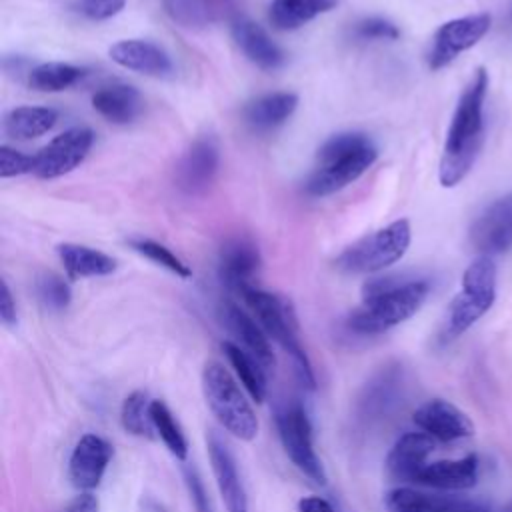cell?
Masks as SVG:
<instances>
[{
    "mask_svg": "<svg viewBox=\"0 0 512 512\" xmlns=\"http://www.w3.org/2000/svg\"><path fill=\"white\" fill-rule=\"evenodd\" d=\"M388 512H468L466 498L432 496L414 488H394L384 496Z\"/></svg>",
    "mask_w": 512,
    "mask_h": 512,
    "instance_id": "obj_26",
    "label": "cell"
},
{
    "mask_svg": "<svg viewBox=\"0 0 512 512\" xmlns=\"http://www.w3.org/2000/svg\"><path fill=\"white\" fill-rule=\"evenodd\" d=\"M486 90L488 72L480 66L466 84L446 134L444 152L438 168V180L444 188L460 184L476 162V156L484 142Z\"/></svg>",
    "mask_w": 512,
    "mask_h": 512,
    "instance_id": "obj_1",
    "label": "cell"
},
{
    "mask_svg": "<svg viewBox=\"0 0 512 512\" xmlns=\"http://www.w3.org/2000/svg\"><path fill=\"white\" fill-rule=\"evenodd\" d=\"M142 96L130 84H112L94 92V110L114 124H128L142 112Z\"/></svg>",
    "mask_w": 512,
    "mask_h": 512,
    "instance_id": "obj_24",
    "label": "cell"
},
{
    "mask_svg": "<svg viewBox=\"0 0 512 512\" xmlns=\"http://www.w3.org/2000/svg\"><path fill=\"white\" fill-rule=\"evenodd\" d=\"M394 384L396 380H392V374L386 372L380 376L378 382L370 384L366 388V398L362 400L364 404V414H380L382 410H386V406L392 402L390 398L394 396Z\"/></svg>",
    "mask_w": 512,
    "mask_h": 512,
    "instance_id": "obj_35",
    "label": "cell"
},
{
    "mask_svg": "<svg viewBox=\"0 0 512 512\" xmlns=\"http://www.w3.org/2000/svg\"><path fill=\"white\" fill-rule=\"evenodd\" d=\"M150 402L148 396L142 390L132 392L130 396H126V400L122 402V410H120V420L126 432L134 434V436H150L154 426H152V418H150Z\"/></svg>",
    "mask_w": 512,
    "mask_h": 512,
    "instance_id": "obj_32",
    "label": "cell"
},
{
    "mask_svg": "<svg viewBox=\"0 0 512 512\" xmlns=\"http://www.w3.org/2000/svg\"><path fill=\"white\" fill-rule=\"evenodd\" d=\"M126 0H76L74 10L88 20H108L122 12Z\"/></svg>",
    "mask_w": 512,
    "mask_h": 512,
    "instance_id": "obj_38",
    "label": "cell"
},
{
    "mask_svg": "<svg viewBox=\"0 0 512 512\" xmlns=\"http://www.w3.org/2000/svg\"><path fill=\"white\" fill-rule=\"evenodd\" d=\"M496 300V264L492 256H478L462 274V290L448 306L446 338H456L480 320Z\"/></svg>",
    "mask_w": 512,
    "mask_h": 512,
    "instance_id": "obj_7",
    "label": "cell"
},
{
    "mask_svg": "<svg viewBox=\"0 0 512 512\" xmlns=\"http://www.w3.org/2000/svg\"><path fill=\"white\" fill-rule=\"evenodd\" d=\"M510 20H512V8H510Z\"/></svg>",
    "mask_w": 512,
    "mask_h": 512,
    "instance_id": "obj_43",
    "label": "cell"
},
{
    "mask_svg": "<svg viewBox=\"0 0 512 512\" xmlns=\"http://www.w3.org/2000/svg\"><path fill=\"white\" fill-rule=\"evenodd\" d=\"M338 0H272L268 18L276 30H298L316 16L336 8Z\"/></svg>",
    "mask_w": 512,
    "mask_h": 512,
    "instance_id": "obj_28",
    "label": "cell"
},
{
    "mask_svg": "<svg viewBox=\"0 0 512 512\" xmlns=\"http://www.w3.org/2000/svg\"><path fill=\"white\" fill-rule=\"evenodd\" d=\"M222 350H224L230 366L234 368L238 380L242 382L244 390L250 394V398L254 402L260 404L266 398V370H264V366L236 342H230V340L222 342Z\"/></svg>",
    "mask_w": 512,
    "mask_h": 512,
    "instance_id": "obj_29",
    "label": "cell"
},
{
    "mask_svg": "<svg viewBox=\"0 0 512 512\" xmlns=\"http://www.w3.org/2000/svg\"><path fill=\"white\" fill-rule=\"evenodd\" d=\"M276 426L278 436L282 442L284 452L292 460V464L308 476L312 482L324 486L326 484V472L324 466L314 450V438H312V422L300 402L286 404L276 414Z\"/></svg>",
    "mask_w": 512,
    "mask_h": 512,
    "instance_id": "obj_8",
    "label": "cell"
},
{
    "mask_svg": "<svg viewBox=\"0 0 512 512\" xmlns=\"http://www.w3.org/2000/svg\"><path fill=\"white\" fill-rule=\"evenodd\" d=\"M490 24L492 18L486 12L444 22L434 34L432 48L428 52V66L432 70L448 66L460 52L476 46L490 30Z\"/></svg>",
    "mask_w": 512,
    "mask_h": 512,
    "instance_id": "obj_10",
    "label": "cell"
},
{
    "mask_svg": "<svg viewBox=\"0 0 512 512\" xmlns=\"http://www.w3.org/2000/svg\"><path fill=\"white\" fill-rule=\"evenodd\" d=\"M58 112L48 106H18L6 112L2 130L6 136L16 140H30L46 134L54 128Z\"/></svg>",
    "mask_w": 512,
    "mask_h": 512,
    "instance_id": "obj_27",
    "label": "cell"
},
{
    "mask_svg": "<svg viewBox=\"0 0 512 512\" xmlns=\"http://www.w3.org/2000/svg\"><path fill=\"white\" fill-rule=\"evenodd\" d=\"M202 392L210 412L226 432L244 442L256 438L258 418L238 382L222 364L208 362L204 366Z\"/></svg>",
    "mask_w": 512,
    "mask_h": 512,
    "instance_id": "obj_5",
    "label": "cell"
},
{
    "mask_svg": "<svg viewBox=\"0 0 512 512\" xmlns=\"http://www.w3.org/2000/svg\"><path fill=\"white\" fill-rule=\"evenodd\" d=\"M112 454L114 450L108 440L96 434H84L74 446L68 462V478L72 486L82 492L94 490L100 484Z\"/></svg>",
    "mask_w": 512,
    "mask_h": 512,
    "instance_id": "obj_12",
    "label": "cell"
},
{
    "mask_svg": "<svg viewBox=\"0 0 512 512\" xmlns=\"http://www.w3.org/2000/svg\"><path fill=\"white\" fill-rule=\"evenodd\" d=\"M410 240V222L400 218L350 244L334 264L346 274H374L396 264L406 254Z\"/></svg>",
    "mask_w": 512,
    "mask_h": 512,
    "instance_id": "obj_6",
    "label": "cell"
},
{
    "mask_svg": "<svg viewBox=\"0 0 512 512\" xmlns=\"http://www.w3.org/2000/svg\"><path fill=\"white\" fill-rule=\"evenodd\" d=\"M220 320L228 328V332L238 340V344L264 366V370L274 368L276 358L270 346V338L256 322V318H252L234 302L226 300L220 304Z\"/></svg>",
    "mask_w": 512,
    "mask_h": 512,
    "instance_id": "obj_16",
    "label": "cell"
},
{
    "mask_svg": "<svg viewBox=\"0 0 512 512\" xmlns=\"http://www.w3.org/2000/svg\"><path fill=\"white\" fill-rule=\"evenodd\" d=\"M414 424L440 442H454L474 434L472 420L452 402L434 398L424 402L412 416Z\"/></svg>",
    "mask_w": 512,
    "mask_h": 512,
    "instance_id": "obj_13",
    "label": "cell"
},
{
    "mask_svg": "<svg viewBox=\"0 0 512 512\" xmlns=\"http://www.w3.org/2000/svg\"><path fill=\"white\" fill-rule=\"evenodd\" d=\"M298 96L294 92H270L250 100L244 106V120L256 132H266L282 126L296 110Z\"/></svg>",
    "mask_w": 512,
    "mask_h": 512,
    "instance_id": "obj_23",
    "label": "cell"
},
{
    "mask_svg": "<svg viewBox=\"0 0 512 512\" xmlns=\"http://www.w3.org/2000/svg\"><path fill=\"white\" fill-rule=\"evenodd\" d=\"M86 74L84 68L66 62H44L30 70L28 84L38 92H60L74 86Z\"/></svg>",
    "mask_w": 512,
    "mask_h": 512,
    "instance_id": "obj_30",
    "label": "cell"
},
{
    "mask_svg": "<svg viewBox=\"0 0 512 512\" xmlns=\"http://www.w3.org/2000/svg\"><path fill=\"white\" fill-rule=\"evenodd\" d=\"M64 512H100V504H98V498L94 494L82 492V494L74 496L68 502Z\"/></svg>",
    "mask_w": 512,
    "mask_h": 512,
    "instance_id": "obj_41",
    "label": "cell"
},
{
    "mask_svg": "<svg viewBox=\"0 0 512 512\" xmlns=\"http://www.w3.org/2000/svg\"><path fill=\"white\" fill-rule=\"evenodd\" d=\"M378 158V150L364 132L330 136L316 152V164L304 192L314 198L330 196L356 182Z\"/></svg>",
    "mask_w": 512,
    "mask_h": 512,
    "instance_id": "obj_3",
    "label": "cell"
},
{
    "mask_svg": "<svg viewBox=\"0 0 512 512\" xmlns=\"http://www.w3.org/2000/svg\"><path fill=\"white\" fill-rule=\"evenodd\" d=\"M230 32L244 56L262 70H276L284 64L282 48L268 36V32L246 16H236L230 22Z\"/></svg>",
    "mask_w": 512,
    "mask_h": 512,
    "instance_id": "obj_19",
    "label": "cell"
},
{
    "mask_svg": "<svg viewBox=\"0 0 512 512\" xmlns=\"http://www.w3.org/2000/svg\"><path fill=\"white\" fill-rule=\"evenodd\" d=\"M164 12L184 28H206L234 20L238 0H160Z\"/></svg>",
    "mask_w": 512,
    "mask_h": 512,
    "instance_id": "obj_21",
    "label": "cell"
},
{
    "mask_svg": "<svg viewBox=\"0 0 512 512\" xmlns=\"http://www.w3.org/2000/svg\"><path fill=\"white\" fill-rule=\"evenodd\" d=\"M182 474H184V484H186V490L190 494V502H192L194 510L196 512H214L212 504H210V498H208V492H206L196 468L184 466Z\"/></svg>",
    "mask_w": 512,
    "mask_h": 512,
    "instance_id": "obj_39",
    "label": "cell"
},
{
    "mask_svg": "<svg viewBox=\"0 0 512 512\" xmlns=\"http://www.w3.org/2000/svg\"><path fill=\"white\" fill-rule=\"evenodd\" d=\"M354 34L360 40H396V38H400L398 26L380 16H370V18L360 20L354 26Z\"/></svg>",
    "mask_w": 512,
    "mask_h": 512,
    "instance_id": "obj_36",
    "label": "cell"
},
{
    "mask_svg": "<svg viewBox=\"0 0 512 512\" xmlns=\"http://www.w3.org/2000/svg\"><path fill=\"white\" fill-rule=\"evenodd\" d=\"M32 170H34V156L24 154L6 144L0 146V176L2 178L30 174Z\"/></svg>",
    "mask_w": 512,
    "mask_h": 512,
    "instance_id": "obj_37",
    "label": "cell"
},
{
    "mask_svg": "<svg viewBox=\"0 0 512 512\" xmlns=\"http://www.w3.org/2000/svg\"><path fill=\"white\" fill-rule=\"evenodd\" d=\"M36 294L48 310H64L72 300L70 286L54 272H44L36 278Z\"/></svg>",
    "mask_w": 512,
    "mask_h": 512,
    "instance_id": "obj_34",
    "label": "cell"
},
{
    "mask_svg": "<svg viewBox=\"0 0 512 512\" xmlns=\"http://www.w3.org/2000/svg\"><path fill=\"white\" fill-rule=\"evenodd\" d=\"M94 144V132L86 126H74L54 136L34 154V170L42 180L60 178L84 162Z\"/></svg>",
    "mask_w": 512,
    "mask_h": 512,
    "instance_id": "obj_9",
    "label": "cell"
},
{
    "mask_svg": "<svg viewBox=\"0 0 512 512\" xmlns=\"http://www.w3.org/2000/svg\"><path fill=\"white\" fill-rule=\"evenodd\" d=\"M150 418H152L154 432H158L160 440L170 450V454L176 460L184 462L188 456V442H186V436H184L180 424L172 416L170 408L162 400H152L150 402Z\"/></svg>",
    "mask_w": 512,
    "mask_h": 512,
    "instance_id": "obj_31",
    "label": "cell"
},
{
    "mask_svg": "<svg viewBox=\"0 0 512 512\" xmlns=\"http://www.w3.org/2000/svg\"><path fill=\"white\" fill-rule=\"evenodd\" d=\"M130 246H132L138 254H142L144 258L152 260L154 264H158V266L170 270L172 274H176V276H180V278H190V276H192V270H190L170 248H166L164 244H160V242H156V240H150V238H134V240H130Z\"/></svg>",
    "mask_w": 512,
    "mask_h": 512,
    "instance_id": "obj_33",
    "label": "cell"
},
{
    "mask_svg": "<svg viewBox=\"0 0 512 512\" xmlns=\"http://www.w3.org/2000/svg\"><path fill=\"white\" fill-rule=\"evenodd\" d=\"M472 246L482 256H494L512 248V192L494 200L470 230Z\"/></svg>",
    "mask_w": 512,
    "mask_h": 512,
    "instance_id": "obj_11",
    "label": "cell"
},
{
    "mask_svg": "<svg viewBox=\"0 0 512 512\" xmlns=\"http://www.w3.org/2000/svg\"><path fill=\"white\" fill-rule=\"evenodd\" d=\"M206 448H208L212 474L216 478V486L224 500L226 510L228 512H248V496H246V490L240 480L238 466H236V460H234L230 448L216 432H208Z\"/></svg>",
    "mask_w": 512,
    "mask_h": 512,
    "instance_id": "obj_14",
    "label": "cell"
},
{
    "mask_svg": "<svg viewBox=\"0 0 512 512\" xmlns=\"http://www.w3.org/2000/svg\"><path fill=\"white\" fill-rule=\"evenodd\" d=\"M434 450V440L426 432L402 434L386 456V470L394 480L416 482Z\"/></svg>",
    "mask_w": 512,
    "mask_h": 512,
    "instance_id": "obj_20",
    "label": "cell"
},
{
    "mask_svg": "<svg viewBox=\"0 0 512 512\" xmlns=\"http://www.w3.org/2000/svg\"><path fill=\"white\" fill-rule=\"evenodd\" d=\"M260 268V252L248 238H232L220 250L218 274L230 292L240 294Z\"/></svg>",
    "mask_w": 512,
    "mask_h": 512,
    "instance_id": "obj_18",
    "label": "cell"
},
{
    "mask_svg": "<svg viewBox=\"0 0 512 512\" xmlns=\"http://www.w3.org/2000/svg\"><path fill=\"white\" fill-rule=\"evenodd\" d=\"M238 296L250 308V312L254 314L256 322L262 326V330L268 334V338L278 342L292 356L296 372L300 376V382L306 388L314 390L316 388L314 370L308 360V354L304 352V348L298 340L296 318H294L290 304L284 298H280L278 294L260 290L256 286H246Z\"/></svg>",
    "mask_w": 512,
    "mask_h": 512,
    "instance_id": "obj_4",
    "label": "cell"
},
{
    "mask_svg": "<svg viewBox=\"0 0 512 512\" xmlns=\"http://www.w3.org/2000/svg\"><path fill=\"white\" fill-rule=\"evenodd\" d=\"M298 512H336L332 504L320 496H306L298 502Z\"/></svg>",
    "mask_w": 512,
    "mask_h": 512,
    "instance_id": "obj_42",
    "label": "cell"
},
{
    "mask_svg": "<svg viewBox=\"0 0 512 512\" xmlns=\"http://www.w3.org/2000/svg\"><path fill=\"white\" fill-rule=\"evenodd\" d=\"M478 468L480 462L476 454H466L458 460H438L426 464L416 482L440 490H466L478 482Z\"/></svg>",
    "mask_w": 512,
    "mask_h": 512,
    "instance_id": "obj_22",
    "label": "cell"
},
{
    "mask_svg": "<svg viewBox=\"0 0 512 512\" xmlns=\"http://www.w3.org/2000/svg\"><path fill=\"white\" fill-rule=\"evenodd\" d=\"M220 148L212 136H200L178 164L176 180L184 192L196 194L208 188L218 172Z\"/></svg>",
    "mask_w": 512,
    "mask_h": 512,
    "instance_id": "obj_15",
    "label": "cell"
},
{
    "mask_svg": "<svg viewBox=\"0 0 512 512\" xmlns=\"http://www.w3.org/2000/svg\"><path fill=\"white\" fill-rule=\"evenodd\" d=\"M430 284L424 280L398 282L396 278H372L362 288V304L348 316L352 332L372 336L382 334L408 318L424 304Z\"/></svg>",
    "mask_w": 512,
    "mask_h": 512,
    "instance_id": "obj_2",
    "label": "cell"
},
{
    "mask_svg": "<svg viewBox=\"0 0 512 512\" xmlns=\"http://www.w3.org/2000/svg\"><path fill=\"white\" fill-rule=\"evenodd\" d=\"M0 318H2V324L8 328L16 326V322H18L16 302L12 298V292H10L6 280H2V288H0Z\"/></svg>",
    "mask_w": 512,
    "mask_h": 512,
    "instance_id": "obj_40",
    "label": "cell"
},
{
    "mask_svg": "<svg viewBox=\"0 0 512 512\" xmlns=\"http://www.w3.org/2000/svg\"><path fill=\"white\" fill-rule=\"evenodd\" d=\"M108 54L118 66L146 76L164 78L174 72V64L168 52L150 40H118L110 46Z\"/></svg>",
    "mask_w": 512,
    "mask_h": 512,
    "instance_id": "obj_17",
    "label": "cell"
},
{
    "mask_svg": "<svg viewBox=\"0 0 512 512\" xmlns=\"http://www.w3.org/2000/svg\"><path fill=\"white\" fill-rule=\"evenodd\" d=\"M58 258L68 274V278H94V276H108L116 270V260L96 248L64 242L56 248Z\"/></svg>",
    "mask_w": 512,
    "mask_h": 512,
    "instance_id": "obj_25",
    "label": "cell"
}]
</instances>
